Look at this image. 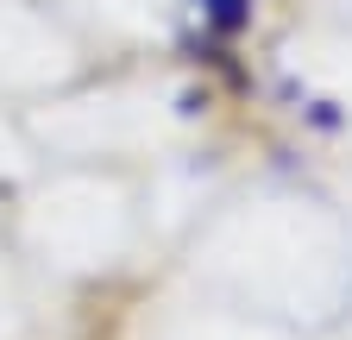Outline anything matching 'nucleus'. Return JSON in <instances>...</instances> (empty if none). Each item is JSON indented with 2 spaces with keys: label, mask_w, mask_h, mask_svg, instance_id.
Wrapping results in <instances>:
<instances>
[]
</instances>
